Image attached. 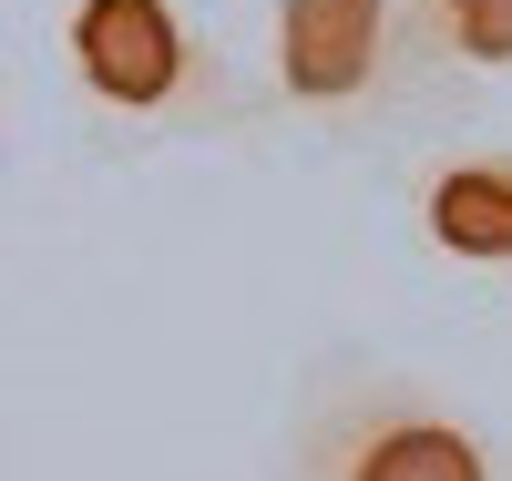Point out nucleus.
Masks as SVG:
<instances>
[{"label": "nucleus", "instance_id": "obj_3", "mask_svg": "<svg viewBox=\"0 0 512 481\" xmlns=\"http://www.w3.org/2000/svg\"><path fill=\"white\" fill-rule=\"evenodd\" d=\"M256 82H267L277 134L308 144H390L451 123V93L420 62L410 0H267Z\"/></svg>", "mask_w": 512, "mask_h": 481}, {"label": "nucleus", "instance_id": "obj_5", "mask_svg": "<svg viewBox=\"0 0 512 481\" xmlns=\"http://www.w3.org/2000/svg\"><path fill=\"white\" fill-rule=\"evenodd\" d=\"M410 31H420V62L451 93V113L512 82V0H410Z\"/></svg>", "mask_w": 512, "mask_h": 481}, {"label": "nucleus", "instance_id": "obj_4", "mask_svg": "<svg viewBox=\"0 0 512 481\" xmlns=\"http://www.w3.org/2000/svg\"><path fill=\"white\" fill-rule=\"evenodd\" d=\"M400 226L431 267L512 287V134H431L400 164Z\"/></svg>", "mask_w": 512, "mask_h": 481}, {"label": "nucleus", "instance_id": "obj_1", "mask_svg": "<svg viewBox=\"0 0 512 481\" xmlns=\"http://www.w3.org/2000/svg\"><path fill=\"white\" fill-rule=\"evenodd\" d=\"M52 62H62V103L82 123V144L113 164L277 134L267 82L216 41L195 0H62Z\"/></svg>", "mask_w": 512, "mask_h": 481}, {"label": "nucleus", "instance_id": "obj_2", "mask_svg": "<svg viewBox=\"0 0 512 481\" xmlns=\"http://www.w3.org/2000/svg\"><path fill=\"white\" fill-rule=\"evenodd\" d=\"M267 481H512V441L431 369L318 348L287 379Z\"/></svg>", "mask_w": 512, "mask_h": 481}]
</instances>
